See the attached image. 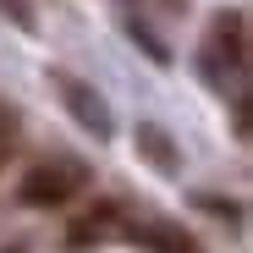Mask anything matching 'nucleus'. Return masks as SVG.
<instances>
[{
  "label": "nucleus",
  "instance_id": "obj_4",
  "mask_svg": "<svg viewBox=\"0 0 253 253\" xmlns=\"http://www.w3.org/2000/svg\"><path fill=\"white\" fill-rule=\"evenodd\" d=\"M209 39H215V50H220L231 66H242V61H248V44H242V11L215 17V33H209Z\"/></svg>",
  "mask_w": 253,
  "mask_h": 253
},
{
  "label": "nucleus",
  "instance_id": "obj_2",
  "mask_svg": "<svg viewBox=\"0 0 253 253\" xmlns=\"http://www.w3.org/2000/svg\"><path fill=\"white\" fill-rule=\"evenodd\" d=\"M55 88H61L66 110H72L83 126H88L94 138H110V105H105V99L88 88V83H77V77H66V72H61V77H55Z\"/></svg>",
  "mask_w": 253,
  "mask_h": 253
},
{
  "label": "nucleus",
  "instance_id": "obj_5",
  "mask_svg": "<svg viewBox=\"0 0 253 253\" xmlns=\"http://www.w3.org/2000/svg\"><path fill=\"white\" fill-rule=\"evenodd\" d=\"M132 242L160 248V253H187V237H176V231H160V226H132Z\"/></svg>",
  "mask_w": 253,
  "mask_h": 253
},
{
  "label": "nucleus",
  "instance_id": "obj_7",
  "mask_svg": "<svg viewBox=\"0 0 253 253\" xmlns=\"http://www.w3.org/2000/svg\"><path fill=\"white\" fill-rule=\"evenodd\" d=\"M6 154H11V138H6V132H0V160H6Z\"/></svg>",
  "mask_w": 253,
  "mask_h": 253
},
{
  "label": "nucleus",
  "instance_id": "obj_1",
  "mask_svg": "<svg viewBox=\"0 0 253 253\" xmlns=\"http://www.w3.org/2000/svg\"><path fill=\"white\" fill-rule=\"evenodd\" d=\"M83 187V165H33V171L22 176V187H17V198L28 204V209H61L72 193Z\"/></svg>",
  "mask_w": 253,
  "mask_h": 253
},
{
  "label": "nucleus",
  "instance_id": "obj_6",
  "mask_svg": "<svg viewBox=\"0 0 253 253\" xmlns=\"http://www.w3.org/2000/svg\"><path fill=\"white\" fill-rule=\"evenodd\" d=\"M105 220H110V209H94V215H83V220L72 226V242H77V248L99 242V237H105Z\"/></svg>",
  "mask_w": 253,
  "mask_h": 253
},
{
  "label": "nucleus",
  "instance_id": "obj_3",
  "mask_svg": "<svg viewBox=\"0 0 253 253\" xmlns=\"http://www.w3.org/2000/svg\"><path fill=\"white\" fill-rule=\"evenodd\" d=\"M138 154H143V160L154 165V171H165V176H171L176 165H182V154H176V143L165 138V132H160L154 121H143V126H138Z\"/></svg>",
  "mask_w": 253,
  "mask_h": 253
}]
</instances>
